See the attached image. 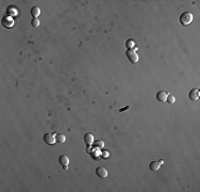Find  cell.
Segmentation results:
<instances>
[{"label":"cell","instance_id":"cell-1","mask_svg":"<svg viewBox=\"0 0 200 192\" xmlns=\"http://www.w3.org/2000/svg\"><path fill=\"white\" fill-rule=\"evenodd\" d=\"M193 19H194L193 14L190 13V12H183V13L180 15V18H179L180 23L182 26H187V25H190V23L193 21Z\"/></svg>","mask_w":200,"mask_h":192},{"label":"cell","instance_id":"cell-2","mask_svg":"<svg viewBox=\"0 0 200 192\" xmlns=\"http://www.w3.org/2000/svg\"><path fill=\"white\" fill-rule=\"evenodd\" d=\"M126 56H127V58H128V60L130 61L131 63H137L138 61V55L136 52H135L134 50H131L129 49L126 51Z\"/></svg>","mask_w":200,"mask_h":192},{"label":"cell","instance_id":"cell-3","mask_svg":"<svg viewBox=\"0 0 200 192\" xmlns=\"http://www.w3.org/2000/svg\"><path fill=\"white\" fill-rule=\"evenodd\" d=\"M1 23H2V26L5 28H12L14 26V19L10 16H4Z\"/></svg>","mask_w":200,"mask_h":192},{"label":"cell","instance_id":"cell-4","mask_svg":"<svg viewBox=\"0 0 200 192\" xmlns=\"http://www.w3.org/2000/svg\"><path fill=\"white\" fill-rule=\"evenodd\" d=\"M108 170L105 169L104 166H98L96 169V175L100 177V178H105L108 176Z\"/></svg>","mask_w":200,"mask_h":192},{"label":"cell","instance_id":"cell-5","mask_svg":"<svg viewBox=\"0 0 200 192\" xmlns=\"http://www.w3.org/2000/svg\"><path fill=\"white\" fill-rule=\"evenodd\" d=\"M44 141H45V143L46 144H48V145H52V144H54V143L56 142V137H53L51 133H45L44 135Z\"/></svg>","mask_w":200,"mask_h":192},{"label":"cell","instance_id":"cell-6","mask_svg":"<svg viewBox=\"0 0 200 192\" xmlns=\"http://www.w3.org/2000/svg\"><path fill=\"white\" fill-rule=\"evenodd\" d=\"M188 97H190V100H198L200 97V92L198 89H192L190 90V94H188Z\"/></svg>","mask_w":200,"mask_h":192},{"label":"cell","instance_id":"cell-7","mask_svg":"<svg viewBox=\"0 0 200 192\" xmlns=\"http://www.w3.org/2000/svg\"><path fill=\"white\" fill-rule=\"evenodd\" d=\"M168 97V93L165 92V91H160V92L157 93V99L161 103H165L166 99Z\"/></svg>","mask_w":200,"mask_h":192},{"label":"cell","instance_id":"cell-8","mask_svg":"<svg viewBox=\"0 0 200 192\" xmlns=\"http://www.w3.org/2000/svg\"><path fill=\"white\" fill-rule=\"evenodd\" d=\"M83 139H84V142H85L86 145H92L93 143H94V141H95V140H94V136H93L91 133H85Z\"/></svg>","mask_w":200,"mask_h":192},{"label":"cell","instance_id":"cell-9","mask_svg":"<svg viewBox=\"0 0 200 192\" xmlns=\"http://www.w3.org/2000/svg\"><path fill=\"white\" fill-rule=\"evenodd\" d=\"M59 163L62 166H68V164H69V158L66 155H61L59 157Z\"/></svg>","mask_w":200,"mask_h":192},{"label":"cell","instance_id":"cell-10","mask_svg":"<svg viewBox=\"0 0 200 192\" xmlns=\"http://www.w3.org/2000/svg\"><path fill=\"white\" fill-rule=\"evenodd\" d=\"M160 168H161V164H160V162H157V161H151L149 163V169L151 171H157Z\"/></svg>","mask_w":200,"mask_h":192},{"label":"cell","instance_id":"cell-11","mask_svg":"<svg viewBox=\"0 0 200 192\" xmlns=\"http://www.w3.org/2000/svg\"><path fill=\"white\" fill-rule=\"evenodd\" d=\"M30 13H31V15H32L34 18H36V17L38 16L39 14H41V9L37 7H34L31 9V11H30Z\"/></svg>","mask_w":200,"mask_h":192},{"label":"cell","instance_id":"cell-12","mask_svg":"<svg viewBox=\"0 0 200 192\" xmlns=\"http://www.w3.org/2000/svg\"><path fill=\"white\" fill-rule=\"evenodd\" d=\"M56 141L58 143H64L66 141V137L63 133H56Z\"/></svg>","mask_w":200,"mask_h":192},{"label":"cell","instance_id":"cell-13","mask_svg":"<svg viewBox=\"0 0 200 192\" xmlns=\"http://www.w3.org/2000/svg\"><path fill=\"white\" fill-rule=\"evenodd\" d=\"M94 146H95L96 148H103L104 147V143H103V141H101V140H97V141H94Z\"/></svg>","mask_w":200,"mask_h":192},{"label":"cell","instance_id":"cell-14","mask_svg":"<svg viewBox=\"0 0 200 192\" xmlns=\"http://www.w3.org/2000/svg\"><path fill=\"white\" fill-rule=\"evenodd\" d=\"M126 46L128 47L129 49H131V48H133V47L135 46V42L132 40H128L127 42H126Z\"/></svg>","mask_w":200,"mask_h":192},{"label":"cell","instance_id":"cell-15","mask_svg":"<svg viewBox=\"0 0 200 192\" xmlns=\"http://www.w3.org/2000/svg\"><path fill=\"white\" fill-rule=\"evenodd\" d=\"M166 102H167L169 105H173V104H175V102H176V98H175V96H173V95H168Z\"/></svg>","mask_w":200,"mask_h":192},{"label":"cell","instance_id":"cell-16","mask_svg":"<svg viewBox=\"0 0 200 192\" xmlns=\"http://www.w3.org/2000/svg\"><path fill=\"white\" fill-rule=\"evenodd\" d=\"M31 25H32V27H34V28H37V27L39 26V20L37 19V18H33V19L31 20Z\"/></svg>","mask_w":200,"mask_h":192},{"label":"cell","instance_id":"cell-17","mask_svg":"<svg viewBox=\"0 0 200 192\" xmlns=\"http://www.w3.org/2000/svg\"><path fill=\"white\" fill-rule=\"evenodd\" d=\"M127 109H129V106H127V107H125V108L120 109V110H119V112H122V111H125V110H127Z\"/></svg>","mask_w":200,"mask_h":192}]
</instances>
